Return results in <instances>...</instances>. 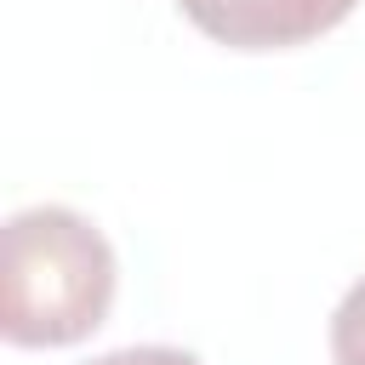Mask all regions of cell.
<instances>
[{"instance_id":"cell-1","label":"cell","mask_w":365,"mask_h":365,"mask_svg":"<svg viewBox=\"0 0 365 365\" xmlns=\"http://www.w3.org/2000/svg\"><path fill=\"white\" fill-rule=\"evenodd\" d=\"M114 245L74 205H23L0 228V336L63 348L91 336L114 302Z\"/></svg>"},{"instance_id":"cell-2","label":"cell","mask_w":365,"mask_h":365,"mask_svg":"<svg viewBox=\"0 0 365 365\" xmlns=\"http://www.w3.org/2000/svg\"><path fill=\"white\" fill-rule=\"evenodd\" d=\"M354 6L359 0H177V11L200 34L234 51H279V46L319 40Z\"/></svg>"},{"instance_id":"cell-3","label":"cell","mask_w":365,"mask_h":365,"mask_svg":"<svg viewBox=\"0 0 365 365\" xmlns=\"http://www.w3.org/2000/svg\"><path fill=\"white\" fill-rule=\"evenodd\" d=\"M331 359L336 365H365V274L342 291L331 314Z\"/></svg>"},{"instance_id":"cell-4","label":"cell","mask_w":365,"mask_h":365,"mask_svg":"<svg viewBox=\"0 0 365 365\" xmlns=\"http://www.w3.org/2000/svg\"><path fill=\"white\" fill-rule=\"evenodd\" d=\"M86 365H200L188 348H171V342H137V348H114V354H97Z\"/></svg>"}]
</instances>
